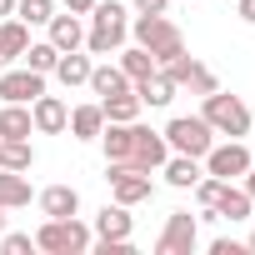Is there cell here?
Instances as JSON below:
<instances>
[{
  "label": "cell",
  "mask_w": 255,
  "mask_h": 255,
  "mask_svg": "<svg viewBox=\"0 0 255 255\" xmlns=\"http://www.w3.org/2000/svg\"><path fill=\"white\" fill-rule=\"evenodd\" d=\"M115 55H120V60H115V65H120V70H125V75H130V85H135V80H145V75H150V70H155V55H150V50H145V45H120V50H115Z\"/></svg>",
  "instance_id": "cb8c5ba5"
},
{
  "label": "cell",
  "mask_w": 255,
  "mask_h": 255,
  "mask_svg": "<svg viewBox=\"0 0 255 255\" xmlns=\"http://www.w3.org/2000/svg\"><path fill=\"white\" fill-rule=\"evenodd\" d=\"M250 160H255V155H250L240 140H225V145H210L200 165H205V175H220V180H240V175L250 170Z\"/></svg>",
  "instance_id": "ba28073f"
},
{
  "label": "cell",
  "mask_w": 255,
  "mask_h": 255,
  "mask_svg": "<svg viewBox=\"0 0 255 255\" xmlns=\"http://www.w3.org/2000/svg\"><path fill=\"white\" fill-rule=\"evenodd\" d=\"M35 205H40V215H50V220L80 215V190H75V185H45V190L35 195Z\"/></svg>",
  "instance_id": "e0dca14e"
},
{
  "label": "cell",
  "mask_w": 255,
  "mask_h": 255,
  "mask_svg": "<svg viewBox=\"0 0 255 255\" xmlns=\"http://www.w3.org/2000/svg\"><path fill=\"white\" fill-rule=\"evenodd\" d=\"M90 230H95V240H130V235H135L130 205H120V200H115V205H105V210L95 215V225H90Z\"/></svg>",
  "instance_id": "7c38bea8"
},
{
  "label": "cell",
  "mask_w": 255,
  "mask_h": 255,
  "mask_svg": "<svg viewBox=\"0 0 255 255\" xmlns=\"http://www.w3.org/2000/svg\"><path fill=\"white\" fill-rule=\"evenodd\" d=\"M35 165V145L30 140H0V170H25Z\"/></svg>",
  "instance_id": "484cf974"
},
{
  "label": "cell",
  "mask_w": 255,
  "mask_h": 255,
  "mask_svg": "<svg viewBox=\"0 0 255 255\" xmlns=\"http://www.w3.org/2000/svg\"><path fill=\"white\" fill-rule=\"evenodd\" d=\"M15 15H20L25 25H50L55 0H15Z\"/></svg>",
  "instance_id": "f1b7e54d"
},
{
  "label": "cell",
  "mask_w": 255,
  "mask_h": 255,
  "mask_svg": "<svg viewBox=\"0 0 255 255\" xmlns=\"http://www.w3.org/2000/svg\"><path fill=\"white\" fill-rule=\"evenodd\" d=\"M30 135H35L30 105H0V140H30Z\"/></svg>",
  "instance_id": "ffe728a7"
},
{
  "label": "cell",
  "mask_w": 255,
  "mask_h": 255,
  "mask_svg": "<svg viewBox=\"0 0 255 255\" xmlns=\"http://www.w3.org/2000/svg\"><path fill=\"white\" fill-rule=\"evenodd\" d=\"M160 175H165V185H175V190H190V185L205 175V165H200L195 155H175V150H170V160L160 165Z\"/></svg>",
  "instance_id": "d6986e66"
},
{
  "label": "cell",
  "mask_w": 255,
  "mask_h": 255,
  "mask_svg": "<svg viewBox=\"0 0 255 255\" xmlns=\"http://www.w3.org/2000/svg\"><path fill=\"white\" fill-rule=\"evenodd\" d=\"M0 205H5V210H25V205H30V180H25V170H0Z\"/></svg>",
  "instance_id": "7402d4cb"
},
{
  "label": "cell",
  "mask_w": 255,
  "mask_h": 255,
  "mask_svg": "<svg viewBox=\"0 0 255 255\" xmlns=\"http://www.w3.org/2000/svg\"><path fill=\"white\" fill-rule=\"evenodd\" d=\"M235 15H240L245 25H255V0H235Z\"/></svg>",
  "instance_id": "836d02e7"
},
{
  "label": "cell",
  "mask_w": 255,
  "mask_h": 255,
  "mask_svg": "<svg viewBox=\"0 0 255 255\" xmlns=\"http://www.w3.org/2000/svg\"><path fill=\"white\" fill-rule=\"evenodd\" d=\"M65 130H70L75 140H100V130H105V110H100V100L70 105V120H65Z\"/></svg>",
  "instance_id": "5bb4252c"
},
{
  "label": "cell",
  "mask_w": 255,
  "mask_h": 255,
  "mask_svg": "<svg viewBox=\"0 0 255 255\" xmlns=\"http://www.w3.org/2000/svg\"><path fill=\"white\" fill-rule=\"evenodd\" d=\"M105 180H110V195L120 205H140L155 195V170H140L130 160H105Z\"/></svg>",
  "instance_id": "5b68a950"
},
{
  "label": "cell",
  "mask_w": 255,
  "mask_h": 255,
  "mask_svg": "<svg viewBox=\"0 0 255 255\" xmlns=\"http://www.w3.org/2000/svg\"><path fill=\"white\" fill-rule=\"evenodd\" d=\"M65 10H70V15H90V10H95V0H65Z\"/></svg>",
  "instance_id": "e575fe53"
},
{
  "label": "cell",
  "mask_w": 255,
  "mask_h": 255,
  "mask_svg": "<svg viewBox=\"0 0 255 255\" xmlns=\"http://www.w3.org/2000/svg\"><path fill=\"white\" fill-rule=\"evenodd\" d=\"M25 250H35V235H25V230H5L0 235V255H25Z\"/></svg>",
  "instance_id": "4dcf8cb0"
},
{
  "label": "cell",
  "mask_w": 255,
  "mask_h": 255,
  "mask_svg": "<svg viewBox=\"0 0 255 255\" xmlns=\"http://www.w3.org/2000/svg\"><path fill=\"white\" fill-rule=\"evenodd\" d=\"M165 160H170V145H165V135L135 120V150H130V165H140V170H160Z\"/></svg>",
  "instance_id": "30bf717a"
},
{
  "label": "cell",
  "mask_w": 255,
  "mask_h": 255,
  "mask_svg": "<svg viewBox=\"0 0 255 255\" xmlns=\"http://www.w3.org/2000/svg\"><path fill=\"white\" fill-rule=\"evenodd\" d=\"M25 45H30V25H25L20 15H5V20H0V65L20 60Z\"/></svg>",
  "instance_id": "ac0fdd59"
},
{
  "label": "cell",
  "mask_w": 255,
  "mask_h": 255,
  "mask_svg": "<svg viewBox=\"0 0 255 255\" xmlns=\"http://www.w3.org/2000/svg\"><path fill=\"white\" fill-rule=\"evenodd\" d=\"M125 40H130V10L115 5V0H95L90 30H85V50L90 55H115Z\"/></svg>",
  "instance_id": "6da1fadb"
},
{
  "label": "cell",
  "mask_w": 255,
  "mask_h": 255,
  "mask_svg": "<svg viewBox=\"0 0 255 255\" xmlns=\"http://www.w3.org/2000/svg\"><path fill=\"white\" fill-rule=\"evenodd\" d=\"M250 210H255V200H250L235 180H225V185H220V195H215V205H210L205 215H220V220H230V225H235V220H250Z\"/></svg>",
  "instance_id": "4fadbf2b"
},
{
  "label": "cell",
  "mask_w": 255,
  "mask_h": 255,
  "mask_svg": "<svg viewBox=\"0 0 255 255\" xmlns=\"http://www.w3.org/2000/svg\"><path fill=\"white\" fill-rule=\"evenodd\" d=\"M130 5H135V15H165L170 0H130Z\"/></svg>",
  "instance_id": "1f68e13d"
},
{
  "label": "cell",
  "mask_w": 255,
  "mask_h": 255,
  "mask_svg": "<svg viewBox=\"0 0 255 255\" xmlns=\"http://www.w3.org/2000/svg\"><path fill=\"white\" fill-rule=\"evenodd\" d=\"M220 185H225L220 175H200V180L190 185V190H195V205H200V210H210V205H215V195H220Z\"/></svg>",
  "instance_id": "f546056e"
},
{
  "label": "cell",
  "mask_w": 255,
  "mask_h": 255,
  "mask_svg": "<svg viewBox=\"0 0 255 255\" xmlns=\"http://www.w3.org/2000/svg\"><path fill=\"white\" fill-rule=\"evenodd\" d=\"M210 255H245V245H235V240H215Z\"/></svg>",
  "instance_id": "d6a6232c"
},
{
  "label": "cell",
  "mask_w": 255,
  "mask_h": 255,
  "mask_svg": "<svg viewBox=\"0 0 255 255\" xmlns=\"http://www.w3.org/2000/svg\"><path fill=\"white\" fill-rule=\"evenodd\" d=\"M200 115H205L210 130L225 135V140L250 135V105H245L240 95H230V90H210V95H200Z\"/></svg>",
  "instance_id": "7a4b0ae2"
},
{
  "label": "cell",
  "mask_w": 255,
  "mask_h": 255,
  "mask_svg": "<svg viewBox=\"0 0 255 255\" xmlns=\"http://www.w3.org/2000/svg\"><path fill=\"white\" fill-rule=\"evenodd\" d=\"M5 15H15V0H0V20H5Z\"/></svg>",
  "instance_id": "8d00e7d4"
},
{
  "label": "cell",
  "mask_w": 255,
  "mask_h": 255,
  "mask_svg": "<svg viewBox=\"0 0 255 255\" xmlns=\"http://www.w3.org/2000/svg\"><path fill=\"white\" fill-rule=\"evenodd\" d=\"M35 95H45V75L20 65V70H0V100L5 105H30Z\"/></svg>",
  "instance_id": "9c48e42d"
},
{
  "label": "cell",
  "mask_w": 255,
  "mask_h": 255,
  "mask_svg": "<svg viewBox=\"0 0 255 255\" xmlns=\"http://www.w3.org/2000/svg\"><path fill=\"white\" fill-rule=\"evenodd\" d=\"M195 245H200L195 215H190V210H170V215H165V230H160V240H155V255H190Z\"/></svg>",
  "instance_id": "52a82bcc"
},
{
  "label": "cell",
  "mask_w": 255,
  "mask_h": 255,
  "mask_svg": "<svg viewBox=\"0 0 255 255\" xmlns=\"http://www.w3.org/2000/svg\"><path fill=\"white\" fill-rule=\"evenodd\" d=\"M100 100L105 95H120V90H130V75H125L120 65H90V80H85Z\"/></svg>",
  "instance_id": "603a6c76"
},
{
  "label": "cell",
  "mask_w": 255,
  "mask_h": 255,
  "mask_svg": "<svg viewBox=\"0 0 255 255\" xmlns=\"http://www.w3.org/2000/svg\"><path fill=\"white\" fill-rule=\"evenodd\" d=\"M50 75H55L65 90L85 85V80H90V50H85V55H80V50H65V55L55 60V70H50Z\"/></svg>",
  "instance_id": "44dd1931"
},
{
  "label": "cell",
  "mask_w": 255,
  "mask_h": 255,
  "mask_svg": "<svg viewBox=\"0 0 255 255\" xmlns=\"http://www.w3.org/2000/svg\"><path fill=\"white\" fill-rule=\"evenodd\" d=\"M45 40H50L60 55H65V50H85V20L70 15V10H65V15H50V35H45Z\"/></svg>",
  "instance_id": "9a60e30c"
},
{
  "label": "cell",
  "mask_w": 255,
  "mask_h": 255,
  "mask_svg": "<svg viewBox=\"0 0 255 255\" xmlns=\"http://www.w3.org/2000/svg\"><path fill=\"white\" fill-rule=\"evenodd\" d=\"M180 90H190V95H210V90H220V80H215V70H210V65H200V60H195V65H190V75L180 80Z\"/></svg>",
  "instance_id": "83f0119b"
},
{
  "label": "cell",
  "mask_w": 255,
  "mask_h": 255,
  "mask_svg": "<svg viewBox=\"0 0 255 255\" xmlns=\"http://www.w3.org/2000/svg\"><path fill=\"white\" fill-rule=\"evenodd\" d=\"M245 250H255V230H250V240H245Z\"/></svg>",
  "instance_id": "f35d334b"
},
{
  "label": "cell",
  "mask_w": 255,
  "mask_h": 255,
  "mask_svg": "<svg viewBox=\"0 0 255 255\" xmlns=\"http://www.w3.org/2000/svg\"><path fill=\"white\" fill-rule=\"evenodd\" d=\"M0 70H5V65H0Z\"/></svg>",
  "instance_id": "ab89813d"
},
{
  "label": "cell",
  "mask_w": 255,
  "mask_h": 255,
  "mask_svg": "<svg viewBox=\"0 0 255 255\" xmlns=\"http://www.w3.org/2000/svg\"><path fill=\"white\" fill-rule=\"evenodd\" d=\"M30 120H35V135H60L65 130V120H70V105L60 100V95H35L30 100Z\"/></svg>",
  "instance_id": "8fae6325"
},
{
  "label": "cell",
  "mask_w": 255,
  "mask_h": 255,
  "mask_svg": "<svg viewBox=\"0 0 255 255\" xmlns=\"http://www.w3.org/2000/svg\"><path fill=\"white\" fill-rule=\"evenodd\" d=\"M130 90L140 95V105H150V110H165V105L175 100V90H180V85H175L165 70H150V75H145V80H135Z\"/></svg>",
  "instance_id": "2e32d148"
},
{
  "label": "cell",
  "mask_w": 255,
  "mask_h": 255,
  "mask_svg": "<svg viewBox=\"0 0 255 255\" xmlns=\"http://www.w3.org/2000/svg\"><path fill=\"white\" fill-rule=\"evenodd\" d=\"M55 60H60V50H55L50 40H30V45H25V55H20V65H30V70H40V75H50V70H55Z\"/></svg>",
  "instance_id": "4316f807"
},
{
  "label": "cell",
  "mask_w": 255,
  "mask_h": 255,
  "mask_svg": "<svg viewBox=\"0 0 255 255\" xmlns=\"http://www.w3.org/2000/svg\"><path fill=\"white\" fill-rule=\"evenodd\" d=\"M90 240H95V230L80 225L75 215H60V220L45 215V225L35 230V250H45V255H85Z\"/></svg>",
  "instance_id": "277c9868"
},
{
  "label": "cell",
  "mask_w": 255,
  "mask_h": 255,
  "mask_svg": "<svg viewBox=\"0 0 255 255\" xmlns=\"http://www.w3.org/2000/svg\"><path fill=\"white\" fill-rule=\"evenodd\" d=\"M160 135H165V145L175 155H195V160H205V150L215 145V130L205 125V115H175Z\"/></svg>",
  "instance_id": "8992f818"
},
{
  "label": "cell",
  "mask_w": 255,
  "mask_h": 255,
  "mask_svg": "<svg viewBox=\"0 0 255 255\" xmlns=\"http://www.w3.org/2000/svg\"><path fill=\"white\" fill-rule=\"evenodd\" d=\"M100 110H105V120H140V95L135 90H120V95H105L100 100Z\"/></svg>",
  "instance_id": "d4e9b609"
},
{
  "label": "cell",
  "mask_w": 255,
  "mask_h": 255,
  "mask_svg": "<svg viewBox=\"0 0 255 255\" xmlns=\"http://www.w3.org/2000/svg\"><path fill=\"white\" fill-rule=\"evenodd\" d=\"M130 35H135V45H145L155 55V65H165V60H175L185 50V35H180V25L170 15H135L130 20Z\"/></svg>",
  "instance_id": "3957f363"
},
{
  "label": "cell",
  "mask_w": 255,
  "mask_h": 255,
  "mask_svg": "<svg viewBox=\"0 0 255 255\" xmlns=\"http://www.w3.org/2000/svg\"><path fill=\"white\" fill-rule=\"evenodd\" d=\"M240 190H245V195H250V200H255V160H250V170H245V175H240Z\"/></svg>",
  "instance_id": "d590c367"
},
{
  "label": "cell",
  "mask_w": 255,
  "mask_h": 255,
  "mask_svg": "<svg viewBox=\"0 0 255 255\" xmlns=\"http://www.w3.org/2000/svg\"><path fill=\"white\" fill-rule=\"evenodd\" d=\"M5 230H10V210H5V205H0V235H5Z\"/></svg>",
  "instance_id": "74e56055"
}]
</instances>
